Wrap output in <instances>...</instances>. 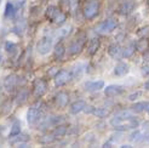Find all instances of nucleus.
Returning <instances> with one entry per match:
<instances>
[{"instance_id": "7c9ffc66", "label": "nucleus", "mask_w": 149, "mask_h": 148, "mask_svg": "<svg viewBox=\"0 0 149 148\" xmlns=\"http://www.w3.org/2000/svg\"><path fill=\"white\" fill-rule=\"evenodd\" d=\"M136 46H137V50H139V51H144V50L149 46V43H148L144 38H142V39H141V43H136Z\"/></svg>"}, {"instance_id": "0eeeda50", "label": "nucleus", "mask_w": 149, "mask_h": 148, "mask_svg": "<svg viewBox=\"0 0 149 148\" xmlns=\"http://www.w3.org/2000/svg\"><path fill=\"white\" fill-rule=\"evenodd\" d=\"M72 79V73L67 69H61L55 75V84L57 86H63Z\"/></svg>"}, {"instance_id": "b1692460", "label": "nucleus", "mask_w": 149, "mask_h": 148, "mask_svg": "<svg viewBox=\"0 0 149 148\" xmlns=\"http://www.w3.org/2000/svg\"><path fill=\"white\" fill-rule=\"evenodd\" d=\"M5 50L7 51V54H9L10 56H13L17 52L18 46H17V44H15L12 41H6L5 43Z\"/></svg>"}, {"instance_id": "412c9836", "label": "nucleus", "mask_w": 149, "mask_h": 148, "mask_svg": "<svg viewBox=\"0 0 149 148\" xmlns=\"http://www.w3.org/2000/svg\"><path fill=\"white\" fill-rule=\"evenodd\" d=\"M64 54H65V49H64V45L63 44H57V45L55 46V52H54V55H55V58L57 61H61L62 58L64 57Z\"/></svg>"}, {"instance_id": "2f4dec72", "label": "nucleus", "mask_w": 149, "mask_h": 148, "mask_svg": "<svg viewBox=\"0 0 149 148\" xmlns=\"http://www.w3.org/2000/svg\"><path fill=\"white\" fill-rule=\"evenodd\" d=\"M141 137H142V134L138 131V130H136L133 134H131V136H130V141H132V142H139L141 141Z\"/></svg>"}, {"instance_id": "c85d7f7f", "label": "nucleus", "mask_w": 149, "mask_h": 148, "mask_svg": "<svg viewBox=\"0 0 149 148\" xmlns=\"http://www.w3.org/2000/svg\"><path fill=\"white\" fill-rule=\"evenodd\" d=\"M65 132H67V128L65 126H57L54 131V134H52V136H55V137H62L65 135Z\"/></svg>"}, {"instance_id": "58836bf2", "label": "nucleus", "mask_w": 149, "mask_h": 148, "mask_svg": "<svg viewBox=\"0 0 149 148\" xmlns=\"http://www.w3.org/2000/svg\"><path fill=\"white\" fill-rule=\"evenodd\" d=\"M147 141H148V143H149V136H148V138H147Z\"/></svg>"}, {"instance_id": "c9c22d12", "label": "nucleus", "mask_w": 149, "mask_h": 148, "mask_svg": "<svg viewBox=\"0 0 149 148\" xmlns=\"http://www.w3.org/2000/svg\"><path fill=\"white\" fill-rule=\"evenodd\" d=\"M95 109H96L95 107H91V106H87V105H86V107H85V109H84V112H85V113H88V114H90V113L93 114Z\"/></svg>"}, {"instance_id": "2eb2a0df", "label": "nucleus", "mask_w": 149, "mask_h": 148, "mask_svg": "<svg viewBox=\"0 0 149 148\" xmlns=\"http://www.w3.org/2000/svg\"><path fill=\"white\" fill-rule=\"evenodd\" d=\"M129 71H130V67H129L127 63H125L123 61H119L118 64L115 66V68H114V74L116 77H124L129 73Z\"/></svg>"}, {"instance_id": "6ab92c4d", "label": "nucleus", "mask_w": 149, "mask_h": 148, "mask_svg": "<svg viewBox=\"0 0 149 148\" xmlns=\"http://www.w3.org/2000/svg\"><path fill=\"white\" fill-rule=\"evenodd\" d=\"M136 50H137L136 43H135V41H130L127 45H126V46L123 49V57H124V58H130V57H132Z\"/></svg>"}, {"instance_id": "a878e982", "label": "nucleus", "mask_w": 149, "mask_h": 148, "mask_svg": "<svg viewBox=\"0 0 149 148\" xmlns=\"http://www.w3.org/2000/svg\"><path fill=\"white\" fill-rule=\"evenodd\" d=\"M93 114L97 118H106V117L109 115V109H107V108H96Z\"/></svg>"}, {"instance_id": "cd10ccee", "label": "nucleus", "mask_w": 149, "mask_h": 148, "mask_svg": "<svg viewBox=\"0 0 149 148\" xmlns=\"http://www.w3.org/2000/svg\"><path fill=\"white\" fill-rule=\"evenodd\" d=\"M28 98V91L27 90H21L19 94L17 95V103L22 105L23 102H26V100Z\"/></svg>"}, {"instance_id": "9b49d317", "label": "nucleus", "mask_w": 149, "mask_h": 148, "mask_svg": "<svg viewBox=\"0 0 149 148\" xmlns=\"http://www.w3.org/2000/svg\"><path fill=\"white\" fill-rule=\"evenodd\" d=\"M85 90L88 92H96L100 91L104 87V81L103 80H96V81H86L84 84Z\"/></svg>"}, {"instance_id": "423d86ee", "label": "nucleus", "mask_w": 149, "mask_h": 148, "mask_svg": "<svg viewBox=\"0 0 149 148\" xmlns=\"http://www.w3.org/2000/svg\"><path fill=\"white\" fill-rule=\"evenodd\" d=\"M85 40H86V38H85L84 34L81 36H78V38L70 44V46L68 49L69 55H78L80 51L83 50V47L85 45Z\"/></svg>"}, {"instance_id": "6e6552de", "label": "nucleus", "mask_w": 149, "mask_h": 148, "mask_svg": "<svg viewBox=\"0 0 149 148\" xmlns=\"http://www.w3.org/2000/svg\"><path fill=\"white\" fill-rule=\"evenodd\" d=\"M137 7V1L136 0H124L123 4L120 5V9H119V12L124 16L126 15H130L135 11V9Z\"/></svg>"}, {"instance_id": "ea45409f", "label": "nucleus", "mask_w": 149, "mask_h": 148, "mask_svg": "<svg viewBox=\"0 0 149 148\" xmlns=\"http://www.w3.org/2000/svg\"><path fill=\"white\" fill-rule=\"evenodd\" d=\"M148 5H149V0H148Z\"/></svg>"}, {"instance_id": "f704fd0d", "label": "nucleus", "mask_w": 149, "mask_h": 148, "mask_svg": "<svg viewBox=\"0 0 149 148\" xmlns=\"http://www.w3.org/2000/svg\"><path fill=\"white\" fill-rule=\"evenodd\" d=\"M141 72H142V74L144 77H148L149 75V64H144L142 68H141Z\"/></svg>"}, {"instance_id": "f03ea898", "label": "nucleus", "mask_w": 149, "mask_h": 148, "mask_svg": "<svg viewBox=\"0 0 149 148\" xmlns=\"http://www.w3.org/2000/svg\"><path fill=\"white\" fill-rule=\"evenodd\" d=\"M46 16L49 20H51L52 22H55L57 24H62L65 21V15L57 6H54V5L49 6L46 9Z\"/></svg>"}, {"instance_id": "4468645a", "label": "nucleus", "mask_w": 149, "mask_h": 148, "mask_svg": "<svg viewBox=\"0 0 149 148\" xmlns=\"http://www.w3.org/2000/svg\"><path fill=\"white\" fill-rule=\"evenodd\" d=\"M108 54L114 58V60H121L123 58V49L119 44H111L108 47Z\"/></svg>"}, {"instance_id": "20e7f679", "label": "nucleus", "mask_w": 149, "mask_h": 148, "mask_svg": "<svg viewBox=\"0 0 149 148\" xmlns=\"http://www.w3.org/2000/svg\"><path fill=\"white\" fill-rule=\"evenodd\" d=\"M100 1L98 0H88L84 6V16L86 20H93L98 15Z\"/></svg>"}, {"instance_id": "c756f323", "label": "nucleus", "mask_w": 149, "mask_h": 148, "mask_svg": "<svg viewBox=\"0 0 149 148\" xmlns=\"http://www.w3.org/2000/svg\"><path fill=\"white\" fill-rule=\"evenodd\" d=\"M137 34H138L139 38H148L149 36V26H144L142 28H139Z\"/></svg>"}, {"instance_id": "4be33fe9", "label": "nucleus", "mask_w": 149, "mask_h": 148, "mask_svg": "<svg viewBox=\"0 0 149 148\" xmlns=\"http://www.w3.org/2000/svg\"><path fill=\"white\" fill-rule=\"evenodd\" d=\"M100 45H101V41L97 39V38H93L91 41H90V45H88V54H90L91 56L95 55L96 52H97V50L100 49Z\"/></svg>"}, {"instance_id": "5701e85b", "label": "nucleus", "mask_w": 149, "mask_h": 148, "mask_svg": "<svg viewBox=\"0 0 149 148\" xmlns=\"http://www.w3.org/2000/svg\"><path fill=\"white\" fill-rule=\"evenodd\" d=\"M21 134V123L18 120H15L12 123V128H11V131L9 134V137H15V136H18Z\"/></svg>"}, {"instance_id": "f8f14e48", "label": "nucleus", "mask_w": 149, "mask_h": 148, "mask_svg": "<svg viewBox=\"0 0 149 148\" xmlns=\"http://www.w3.org/2000/svg\"><path fill=\"white\" fill-rule=\"evenodd\" d=\"M47 91V84L46 81H44L41 79H36L34 81V92L38 97H41V96L45 95V92Z\"/></svg>"}, {"instance_id": "7ed1b4c3", "label": "nucleus", "mask_w": 149, "mask_h": 148, "mask_svg": "<svg viewBox=\"0 0 149 148\" xmlns=\"http://www.w3.org/2000/svg\"><path fill=\"white\" fill-rule=\"evenodd\" d=\"M116 27H118V22L114 18H107L97 24V27L95 28V32L98 34H108L113 32Z\"/></svg>"}, {"instance_id": "ddd939ff", "label": "nucleus", "mask_w": 149, "mask_h": 148, "mask_svg": "<svg viewBox=\"0 0 149 148\" xmlns=\"http://www.w3.org/2000/svg\"><path fill=\"white\" fill-rule=\"evenodd\" d=\"M18 81H19L18 75H16V74H10V75L6 77V79L4 81V86L7 91H12L13 89L17 86Z\"/></svg>"}, {"instance_id": "473e14b6", "label": "nucleus", "mask_w": 149, "mask_h": 148, "mask_svg": "<svg viewBox=\"0 0 149 148\" xmlns=\"http://www.w3.org/2000/svg\"><path fill=\"white\" fill-rule=\"evenodd\" d=\"M143 62L148 63L149 62V46L143 51Z\"/></svg>"}, {"instance_id": "a19ab883", "label": "nucleus", "mask_w": 149, "mask_h": 148, "mask_svg": "<svg viewBox=\"0 0 149 148\" xmlns=\"http://www.w3.org/2000/svg\"><path fill=\"white\" fill-rule=\"evenodd\" d=\"M0 4H1V0H0Z\"/></svg>"}, {"instance_id": "4c0bfd02", "label": "nucleus", "mask_w": 149, "mask_h": 148, "mask_svg": "<svg viewBox=\"0 0 149 148\" xmlns=\"http://www.w3.org/2000/svg\"><path fill=\"white\" fill-rule=\"evenodd\" d=\"M144 89L149 90V80H147V81H146V84H144Z\"/></svg>"}, {"instance_id": "393cba45", "label": "nucleus", "mask_w": 149, "mask_h": 148, "mask_svg": "<svg viewBox=\"0 0 149 148\" xmlns=\"http://www.w3.org/2000/svg\"><path fill=\"white\" fill-rule=\"evenodd\" d=\"M132 112L133 110H129V109H124V110H119V112L115 114L116 117L119 118H121V119H131V118H133L132 115Z\"/></svg>"}, {"instance_id": "bb28decb", "label": "nucleus", "mask_w": 149, "mask_h": 148, "mask_svg": "<svg viewBox=\"0 0 149 148\" xmlns=\"http://www.w3.org/2000/svg\"><path fill=\"white\" fill-rule=\"evenodd\" d=\"M131 109H132L135 113H143V112H144V101H143V102H137V103H135V105L131 107Z\"/></svg>"}, {"instance_id": "f257e3e1", "label": "nucleus", "mask_w": 149, "mask_h": 148, "mask_svg": "<svg viewBox=\"0 0 149 148\" xmlns=\"http://www.w3.org/2000/svg\"><path fill=\"white\" fill-rule=\"evenodd\" d=\"M110 125L114 126L115 130L125 131V130H129V129H137L138 121L135 119V117L131 118V119H121V118L114 115V118L110 120Z\"/></svg>"}, {"instance_id": "39448f33", "label": "nucleus", "mask_w": 149, "mask_h": 148, "mask_svg": "<svg viewBox=\"0 0 149 148\" xmlns=\"http://www.w3.org/2000/svg\"><path fill=\"white\" fill-rule=\"evenodd\" d=\"M41 107H42V102L41 101H36L34 105L31 106V108L28 109L27 113V120L31 125H34L36 121L39 120V115L41 112Z\"/></svg>"}, {"instance_id": "72a5a7b5", "label": "nucleus", "mask_w": 149, "mask_h": 148, "mask_svg": "<svg viewBox=\"0 0 149 148\" xmlns=\"http://www.w3.org/2000/svg\"><path fill=\"white\" fill-rule=\"evenodd\" d=\"M141 95H142V94H141L139 91L133 92V94H131V95L129 96V100H130V101H135V100H137L138 97H141Z\"/></svg>"}, {"instance_id": "a211bd4d", "label": "nucleus", "mask_w": 149, "mask_h": 148, "mask_svg": "<svg viewBox=\"0 0 149 148\" xmlns=\"http://www.w3.org/2000/svg\"><path fill=\"white\" fill-rule=\"evenodd\" d=\"M86 107V102L83 101V100H79V101H75L74 103L70 105V113L72 114H79L80 112H83Z\"/></svg>"}, {"instance_id": "9d476101", "label": "nucleus", "mask_w": 149, "mask_h": 148, "mask_svg": "<svg viewBox=\"0 0 149 148\" xmlns=\"http://www.w3.org/2000/svg\"><path fill=\"white\" fill-rule=\"evenodd\" d=\"M125 89L121 85H108L104 89V95L107 97H116V96L124 94Z\"/></svg>"}, {"instance_id": "f3484780", "label": "nucleus", "mask_w": 149, "mask_h": 148, "mask_svg": "<svg viewBox=\"0 0 149 148\" xmlns=\"http://www.w3.org/2000/svg\"><path fill=\"white\" fill-rule=\"evenodd\" d=\"M63 117H47L41 124V129H45L49 126H54V125H58L61 121H63Z\"/></svg>"}, {"instance_id": "dca6fc26", "label": "nucleus", "mask_w": 149, "mask_h": 148, "mask_svg": "<svg viewBox=\"0 0 149 148\" xmlns=\"http://www.w3.org/2000/svg\"><path fill=\"white\" fill-rule=\"evenodd\" d=\"M16 13H17V9H16V6H15V4L12 1H7L6 6H5V12H4L5 18L13 20L16 17Z\"/></svg>"}, {"instance_id": "aec40b11", "label": "nucleus", "mask_w": 149, "mask_h": 148, "mask_svg": "<svg viewBox=\"0 0 149 148\" xmlns=\"http://www.w3.org/2000/svg\"><path fill=\"white\" fill-rule=\"evenodd\" d=\"M68 101H69V97L65 92H59L56 96V103L59 107H65L67 105H68Z\"/></svg>"}, {"instance_id": "1a4fd4ad", "label": "nucleus", "mask_w": 149, "mask_h": 148, "mask_svg": "<svg viewBox=\"0 0 149 148\" xmlns=\"http://www.w3.org/2000/svg\"><path fill=\"white\" fill-rule=\"evenodd\" d=\"M52 49V38L51 36H44L38 43V52L41 55L49 54V51Z\"/></svg>"}, {"instance_id": "e433bc0d", "label": "nucleus", "mask_w": 149, "mask_h": 148, "mask_svg": "<svg viewBox=\"0 0 149 148\" xmlns=\"http://www.w3.org/2000/svg\"><path fill=\"white\" fill-rule=\"evenodd\" d=\"M144 112L149 114V102L148 101H144Z\"/></svg>"}]
</instances>
